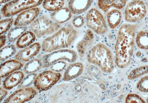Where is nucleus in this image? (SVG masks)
Segmentation results:
<instances>
[{
  "label": "nucleus",
  "mask_w": 148,
  "mask_h": 103,
  "mask_svg": "<svg viewBox=\"0 0 148 103\" xmlns=\"http://www.w3.org/2000/svg\"><path fill=\"white\" fill-rule=\"evenodd\" d=\"M7 37L5 35H1V41H0V45H1V48L5 45L6 43V40H7Z\"/></svg>",
  "instance_id": "obj_35"
},
{
  "label": "nucleus",
  "mask_w": 148,
  "mask_h": 103,
  "mask_svg": "<svg viewBox=\"0 0 148 103\" xmlns=\"http://www.w3.org/2000/svg\"><path fill=\"white\" fill-rule=\"evenodd\" d=\"M36 39V36L32 31H26L17 40V47L19 48H26L34 43Z\"/></svg>",
  "instance_id": "obj_21"
},
{
  "label": "nucleus",
  "mask_w": 148,
  "mask_h": 103,
  "mask_svg": "<svg viewBox=\"0 0 148 103\" xmlns=\"http://www.w3.org/2000/svg\"><path fill=\"white\" fill-rule=\"evenodd\" d=\"M136 28L135 25L124 24L119 30L115 45L116 62L119 68H125L131 62Z\"/></svg>",
  "instance_id": "obj_1"
},
{
  "label": "nucleus",
  "mask_w": 148,
  "mask_h": 103,
  "mask_svg": "<svg viewBox=\"0 0 148 103\" xmlns=\"http://www.w3.org/2000/svg\"><path fill=\"white\" fill-rule=\"evenodd\" d=\"M77 31L71 25L62 28L42 42V49L45 53H51L70 47L76 39Z\"/></svg>",
  "instance_id": "obj_2"
},
{
  "label": "nucleus",
  "mask_w": 148,
  "mask_h": 103,
  "mask_svg": "<svg viewBox=\"0 0 148 103\" xmlns=\"http://www.w3.org/2000/svg\"><path fill=\"white\" fill-rule=\"evenodd\" d=\"M125 102L127 103H146L141 96L134 93L129 94L125 98Z\"/></svg>",
  "instance_id": "obj_31"
},
{
  "label": "nucleus",
  "mask_w": 148,
  "mask_h": 103,
  "mask_svg": "<svg viewBox=\"0 0 148 103\" xmlns=\"http://www.w3.org/2000/svg\"><path fill=\"white\" fill-rule=\"evenodd\" d=\"M107 19L110 27L116 28L120 25L122 19L121 11L117 9L111 10L107 14Z\"/></svg>",
  "instance_id": "obj_20"
},
{
  "label": "nucleus",
  "mask_w": 148,
  "mask_h": 103,
  "mask_svg": "<svg viewBox=\"0 0 148 103\" xmlns=\"http://www.w3.org/2000/svg\"><path fill=\"white\" fill-rule=\"evenodd\" d=\"M14 20L11 18L2 20L0 24V33L1 35L5 33L10 29L13 24Z\"/></svg>",
  "instance_id": "obj_29"
},
{
  "label": "nucleus",
  "mask_w": 148,
  "mask_h": 103,
  "mask_svg": "<svg viewBox=\"0 0 148 103\" xmlns=\"http://www.w3.org/2000/svg\"><path fill=\"white\" fill-rule=\"evenodd\" d=\"M147 102L148 103V98L147 100Z\"/></svg>",
  "instance_id": "obj_38"
},
{
  "label": "nucleus",
  "mask_w": 148,
  "mask_h": 103,
  "mask_svg": "<svg viewBox=\"0 0 148 103\" xmlns=\"http://www.w3.org/2000/svg\"><path fill=\"white\" fill-rule=\"evenodd\" d=\"M43 66L41 60L38 59H35L30 60L26 63L24 67L23 71L26 74L35 73L39 71Z\"/></svg>",
  "instance_id": "obj_23"
},
{
  "label": "nucleus",
  "mask_w": 148,
  "mask_h": 103,
  "mask_svg": "<svg viewBox=\"0 0 148 103\" xmlns=\"http://www.w3.org/2000/svg\"><path fill=\"white\" fill-rule=\"evenodd\" d=\"M37 76V74L35 73L29 74L27 76L24 78L23 80L20 84L19 88H21L29 87L35 81Z\"/></svg>",
  "instance_id": "obj_28"
},
{
  "label": "nucleus",
  "mask_w": 148,
  "mask_h": 103,
  "mask_svg": "<svg viewBox=\"0 0 148 103\" xmlns=\"http://www.w3.org/2000/svg\"><path fill=\"white\" fill-rule=\"evenodd\" d=\"M40 10L34 8L22 12L14 22L15 26H25L32 23L39 16Z\"/></svg>",
  "instance_id": "obj_11"
},
{
  "label": "nucleus",
  "mask_w": 148,
  "mask_h": 103,
  "mask_svg": "<svg viewBox=\"0 0 148 103\" xmlns=\"http://www.w3.org/2000/svg\"><path fill=\"white\" fill-rule=\"evenodd\" d=\"M43 0H13L5 4L1 12L4 16L9 17L15 15L24 10L39 6Z\"/></svg>",
  "instance_id": "obj_5"
},
{
  "label": "nucleus",
  "mask_w": 148,
  "mask_h": 103,
  "mask_svg": "<svg viewBox=\"0 0 148 103\" xmlns=\"http://www.w3.org/2000/svg\"><path fill=\"white\" fill-rule=\"evenodd\" d=\"M67 66V63L64 60L56 62L51 66L50 70L59 73L64 71Z\"/></svg>",
  "instance_id": "obj_32"
},
{
  "label": "nucleus",
  "mask_w": 148,
  "mask_h": 103,
  "mask_svg": "<svg viewBox=\"0 0 148 103\" xmlns=\"http://www.w3.org/2000/svg\"><path fill=\"white\" fill-rule=\"evenodd\" d=\"M94 35L90 30H88L84 34L83 39L77 44V49L79 55L81 57L84 56L86 51L93 42Z\"/></svg>",
  "instance_id": "obj_16"
},
{
  "label": "nucleus",
  "mask_w": 148,
  "mask_h": 103,
  "mask_svg": "<svg viewBox=\"0 0 148 103\" xmlns=\"http://www.w3.org/2000/svg\"><path fill=\"white\" fill-rule=\"evenodd\" d=\"M23 66V63L16 59L6 61L1 66L0 71L1 78L6 77L12 73L20 70Z\"/></svg>",
  "instance_id": "obj_13"
},
{
  "label": "nucleus",
  "mask_w": 148,
  "mask_h": 103,
  "mask_svg": "<svg viewBox=\"0 0 148 103\" xmlns=\"http://www.w3.org/2000/svg\"><path fill=\"white\" fill-rule=\"evenodd\" d=\"M61 75L59 73L48 71H44L37 76L34 82L36 89L40 91L49 89L60 80Z\"/></svg>",
  "instance_id": "obj_9"
},
{
  "label": "nucleus",
  "mask_w": 148,
  "mask_h": 103,
  "mask_svg": "<svg viewBox=\"0 0 148 103\" xmlns=\"http://www.w3.org/2000/svg\"><path fill=\"white\" fill-rule=\"evenodd\" d=\"M72 23L74 27L76 28H79L84 24V18L81 15L77 16L73 20Z\"/></svg>",
  "instance_id": "obj_33"
},
{
  "label": "nucleus",
  "mask_w": 148,
  "mask_h": 103,
  "mask_svg": "<svg viewBox=\"0 0 148 103\" xmlns=\"http://www.w3.org/2000/svg\"><path fill=\"white\" fill-rule=\"evenodd\" d=\"M148 73V65L137 67L132 71L128 76L129 80H134Z\"/></svg>",
  "instance_id": "obj_27"
},
{
  "label": "nucleus",
  "mask_w": 148,
  "mask_h": 103,
  "mask_svg": "<svg viewBox=\"0 0 148 103\" xmlns=\"http://www.w3.org/2000/svg\"><path fill=\"white\" fill-rule=\"evenodd\" d=\"M77 59L76 51L69 49H61L56 50L45 55L42 57L43 68L51 67L54 63L61 60L69 63L75 62Z\"/></svg>",
  "instance_id": "obj_7"
},
{
  "label": "nucleus",
  "mask_w": 148,
  "mask_h": 103,
  "mask_svg": "<svg viewBox=\"0 0 148 103\" xmlns=\"http://www.w3.org/2000/svg\"><path fill=\"white\" fill-rule=\"evenodd\" d=\"M24 77L23 73L21 71L13 72L5 78L3 84V87L6 89H11L20 84Z\"/></svg>",
  "instance_id": "obj_15"
},
{
  "label": "nucleus",
  "mask_w": 148,
  "mask_h": 103,
  "mask_svg": "<svg viewBox=\"0 0 148 103\" xmlns=\"http://www.w3.org/2000/svg\"><path fill=\"white\" fill-rule=\"evenodd\" d=\"M43 7L45 10L50 12H55L63 8L64 0H43Z\"/></svg>",
  "instance_id": "obj_22"
},
{
  "label": "nucleus",
  "mask_w": 148,
  "mask_h": 103,
  "mask_svg": "<svg viewBox=\"0 0 148 103\" xmlns=\"http://www.w3.org/2000/svg\"><path fill=\"white\" fill-rule=\"evenodd\" d=\"M137 46L142 50H148V30L138 33L136 39Z\"/></svg>",
  "instance_id": "obj_25"
},
{
  "label": "nucleus",
  "mask_w": 148,
  "mask_h": 103,
  "mask_svg": "<svg viewBox=\"0 0 148 103\" xmlns=\"http://www.w3.org/2000/svg\"><path fill=\"white\" fill-rule=\"evenodd\" d=\"M27 28L25 26H16L9 31L7 39L9 42L13 43L15 41L25 32Z\"/></svg>",
  "instance_id": "obj_24"
},
{
  "label": "nucleus",
  "mask_w": 148,
  "mask_h": 103,
  "mask_svg": "<svg viewBox=\"0 0 148 103\" xmlns=\"http://www.w3.org/2000/svg\"><path fill=\"white\" fill-rule=\"evenodd\" d=\"M6 89L4 88L1 87V94H0V99H1V102H2L3 99L5 98L6 96L7 95L8 92Z\"/></svg>",
  "instance_id": "obj_34"
},
{
  "label": "nucleus",
  "mask_w": 148,
  "mask_h": 103,
  "mask_svg": "<svg viewBox=\"0 0 148 103\" xmlns=\"http://www.w3.org/2000/svg\"><path fill=\"white\" fill-rule=\"evenodd\" d=\"M72 14L69 8H62L52 13L51 18L54 21L62 24L69 20L72 17Z\"/></svg>",
  "instance_id": "obj_19"
},
{
  "label": "nucleus",
  "mask_w": 148,
  "mask_h": 103,
  "mask_svg": "<svg viewBox=\"0 0 148 103\" xmlns=\"http://www.w3.org/2000/svg\"><path fill=\"white\" fill-rule=\"evenodd\" d=\"M60 25L45 15L37 18L30 25L31 31L38 39L55 33Z\"/></svg>",
  "instance_id": "obj_4"
},
{
  "label": "nucleus",
  "mask_w": 148,
  "mask_h": 103,
  "mask_svg": "<svg viewBox=\"0 0 148 103\" xmlns=\"http://www.w3.org/2000/svg\"><path fill=\"white\" fill-rule=\"evenodd\" d=\"M146 14V6L143 1L132 0L125 7V19L130 23H135L143 19Z\"/></svg>",
  "instance_id": "obj_6"
},
{
  "label": "nucleus",
  "mask_w": 148,
  "mask_h": 103,
  "mask_svg": "<svg viewBox=\"0 0 148 103\" xmlns=\"http://www.w3.org/2000/svg\"><path fill=\"white\" fill-rule=\"evenodd\" d=\"M86 25L90 30L98 34L105 33L108 26L103 16L99 10L95 8L91 9L86 15Z\"/></svg>",
  "instance_id": "obj_8"
},
{
  "label": "nucleus",
  "mask_w": 148,
  "mask_h": 103,
  "mask_svg": "<svg viewBox=\"0 0 148 103\" xmlns=\"http://www.w3.org/2000/svg\"><path fill=\"white\" fill-rule=\"evenodd\" d=\"M16 51V48L14 45H10L1 48L0 54L1 61H3L12 57L15 55Z\"/></svg>",
  "instance_id": "obj_26"
},
{
  "label": "nucleus",
  "mask_w": 148,
  "mask_h": 103,
  "mask_svg": "<svg viewBox=\"0 0 148 103\" xmlns=\"http://www.w3.org/2000/svg\"><path fill=\"white\" fill-rule=\"evenodd\" d=\"M137 88L140 92L148 93V76H144L139 80Z\"/></svg>",
  "instance_id": "obj_30"
},
{
  "label": "nucleus",
  "mask_w": 148,
  "mask_h": 103,
  "mask_svg": "<svg viewBox=\"0 0 148 103\" xmlns=\"http://www.w3.org/2000/svg\"><path fill=\"white\" fill-rule=\"evenodd\" d=\"M147 8H148V2H147Z\"/></svg>",
  "instance_id": "obj_37"
},
{
  "label": "nucleus",
  "mask_w": 148,
  "mask_h": 103,
  "mask_svg": "<svg viewBox=\"0 0 148 103\" xmlns=\"http://www.w3.org/2000/svg\"><path fill=\"white\" fill-rule=\"evenodd\" d=\"M94 0H70L69 9L72 14H79L84 12L92 5Z\"/></svg>",
  "instance_id": "obj_14"
},
{
  "label": "nucleus",
  "mask_w": 148,
  "mask_h": 103,
  "mask_svg": "<svg viewBox=\"0 0 148 103\" xmlns=\"http://www.w3.org/2000/svg\"><path fill=\"white\" fill-rule=\"evenodd\" d=\"M12 0H0V3H5L11 1Z\"/></svg>",
  "instance_id": "obj_36"
},
{
  "label": "nucleus",
  "mask_w": 148,
  "mask_h": 103,
  "mask_svg": "<svg viewBox=\"0 0 148 103\" xmlns=\"http://www.w3.org/2000/svg\"><path fill=\"white\" fill-rule=\"evenodd\" d=\"M41 47L39 43L33 44L17 53L15 56V59L21 62L29 61L39 53Z\"/></svg>",
  "instance_id": "obj_12"
},
{
  "label": "nucleus",
  "mask_w": 148,
  "mask_h": 103,
  "mask_svg": "<svg viewBox=\"0 0 148 103\" xmlns=\"http://www.w3.org/2000/svg\"><path fill=\"white\" fill-rule=\"evenodd\" d=\"M127 0H98V5L102 11L106 12L111 8L121 10L125 6Z\"/></svg>",
  "instance_id": "obj_18"
},
{
  "label": "nucleus",
  "mask_w": 148,
  "mask_h": 103,
  "mask_svg": "<svg viewBox=\"0 0 148 103\" xmlns=\"http://www.w3.org/2000/svg\"><path fill=\"white\" fill-rule=\"evenodd\" d=\"M37 92L32 87H26L15 91L5 100L4 103H24L30 101L36 95Z\"/></svg>",
  "instance_id": "obj_10"
},
{
  "label": "nucleus",
  "mask_w": 148,
  "mask_h": 103,
  "mask_svg": "<svg viewBox=\"0 0 148 103\" xmlns=\"http://www.w3.org/2000/svg\"><path fill=\"white\" fill-rule=\"evenodd\" d=\"M83 70V65L81 63H74L70 65L64 72L63 80L68 81L76 78L82 74Z\"/></svg>",
  "instance_id": "obj_17"
},
{
  "label": "nucleus",
  "mask_w": 148,
  "mask_h": 103,
  "mask_svg": "<svg viewBox=\"0 0 148 103\" xmlns=\"http://www.w3.org/2000/svg\"><path fill=\"white\" fill-rule=\"evenodd\" d=\"M87 59L88 62L99 67L105 73H110L114 68L112 51L103 44H97L91 48Z\"/></svg>",
  "instance_id": "obj_3"
}]
</instances>
